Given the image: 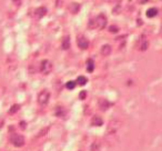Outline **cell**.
Wrapping results in <instances>:
<instances>
[{"mask_svg":"<svg viewBox=\"0 0 162 151\" xmlns=\"http://www.w3.org/2000/svg\"><path fill=\"white\" fill-rule=\"evenodd\" d=\"M93 23H94V29H103L107 26V18L103 14H98L94 19H93Z\"/></svg>","mask_w":162,"mask_h":151,"instance_id":"6da1fadb","label":"cell"},{"mask_svg":"<svg viewBox=\"0 0 162 151\" xmlns=\"http://www.w3.org/2000/svg\"><path fill=\"white\" fill-rule=\"evenodd\" d=\"M52 68H53V66L51 64V61L48 59L42 60L41 64H40V71L42 74H49L50 72L52 71Z\"/></svg>","mask_w":162,"mask_h":151,"instance_id":"7a4b0ae2","label":"cell"},{"mask_svg":"<svg viewBox=\"0 0 162 151\" xmlns=\"http://www.w3.org/2000/svg\"><path fill=\"white\" fill-rule=\"evenodd\" d=\"M49 99H50V92L48 90H42V91H40L39 94H38V102L41 106H46L49 102Z\"/></svg>","mask_w":162,"mask_h":151,"instance_id":"3957f363","label":"cell"},{"mask_svg":"<svg viewBox=\"0 0 162 151\" xmlns=\"http://www.w3.org/2000/svg\"><path fill=\"white\" fill-rule=\"evenodd\" d=\"M10 141L11 143L14 144V147H22L25 144V138L21 135H18V133H14L11 137H10Z\"/></svg>","mask_w":162,"mask_h":151,"instance_id":"277c9868","label":"cell"},{"mask_svg":"<svg viewBox=\"0 0 162 151\" xmlns=\"http://www.w3.org/2000/svg\"><path fill=\"white\" fill-rule=\"evenodd\" d=\"M77 44L81 50H85L89 48V40L83 35H79L77 37Z\"/></svg>","mask_w":162,"mask_h":151,"instance_id":"5b68a950","label":"cell"},{"mask_svg":"<svg viewBox=\"0 0 162 151\" xmlns=\"http://www.w3.org/2000/svg\"><path fill=\"white\" fill-rule=\"evenodd\" d=\"M149 47V41L148 39L144 36H140L138 41H137V48L140 51H146Z\"/></svg>","mask_w":162,"mask_h":151,"instance_id":"8992f818","label":"cell"},{"mask_svg":"<svg viewBox=\"0 0 162 151\" xmlns=\"http://www.w3.org/2000/svg\"><path fill=\"white\" fill-rule=\"evenodd\" d=\"M120 126H121V122L119 120H112L111 122L109 123V127H108V132L109 133H114L119 130Z\"/></svg>","mask_w":162,"mask_h":151,"instance_id":"52a82bcc","label":"cell"},{"mask_svg":"<svg viewBox=\"0 0 162 151\" xmlns=\"http://www.w3.org/2000/svg\"><path fill=\"white\" fill-rule=\"evenodd\" d=\"M91 124L94 126V127H100V126L103 124V119L101 117H99V115H94V117H92L91 119Z\"/></svg>","mask_w":162,"mask_h":151,"instance_id":"ba28073f","label":"cell"},{"mask_svg":"<svg viewBox=\"0 0 162 151\" xmlns=\"http://www.w3.org/2000/svg\"><path fill=\"white\" fill-rule=\"evenodd\" d=\"M68 10L70 11L71 14H76L79 12V10H80V5L77 3V2H72L69 5V7H68Z\"/></svg>","mask_w":162,"mask_h":151,"instance_id":"9c48e42d","label":"cell"},{"mask_svg":"<svg viewBox=\"0 0 162 151\" xmlns=\"http://www.w3.org/2000/svg\"><path fill=\"white\" fill-rule=\"evenodd\" d=\"M111 51H112L111 46H110V44H105V46H102V48H101V55L107 57V56H109V55L111 53Z\"/></svg>","mask_w":162,"mask_h":151,"instance_id":"30bf717a","label":"cell"},{"mask_svg":"<svg viewBox=\"0 0 162 151\" xmlns=\"http://www.w3.org/2000/svg\"><path fill=\"white\" fill-rule=\"evenodd\" d=\"M46 14H47V9L44 7H40V8H38V9H36L35 17L36 18H42Z\"/></svg>","mask_w":162,"mask_h":151,"instance_id":"8fae6325","label":"cell"},{"mask_svg":"<svg viewBox=\"0 0 162 151\" xmlns=\"http://www.w3.org/2000/svg\"><path fill=\"white\" fill-rule=\"evenodd\" d=\"M99 105H100V109H102V110H107L111 106V103L109 101H107L106 99H101L99 101Z\"/></svg>","mask_w":162,"mask_h":151,"instance_id":"7c38bea8","label":"cell"},{"mask_svg":"<svg viewBox=\"0 0 162 151\" xmlns=\"http://www.w3.org/2000/svg\"><path fill=\"white\" fill-rule=\"evenodd\" d=\"M69 48H70V38H69V36H66L62 40V49L67 50Z\"/></svg>","mask_w":162,"mask_h":151,"instance_id":"4fadbf2b","label":"cell"},{"mask_svg":"<svg viewBox=\"0 0 162 151\" xmlns=\"http://www.w3.org/2000/svg\"><path fill=\"white\" fill-rule=\"evenodd\" d=\"M93 70H94V62L92 59H88L87 60V71L92 72Z\"/></svg>","mask_w":162,"mask_h":151,"instance_id":"5bb4252c","label":"cell"},{"mask_svg":"<svg viewBox=\"0 0 162 151\" xmlns=\"http://www.w3.org/2000/svg\"><path fill=\"white\" fill-rule=\"evenodd\" d=\"M147 14L148 18H153V17H155L158 14V10L155 8H150V9L147 10V14Z\"/></svg>","mask_w":162,"mask_h":151,"instance_id":"9a60e30c","label":"cell"},{"mask_svg":"<svg viewBox=\"0 0 162 151\" xmlns=\"http://www.w3.org/2000/svg\"><path fill=\"white\" fill-rule=\"evenodd\" d=\"M87 81H88V80H87L85 77H83V76H80V77H78L76 83L79 85V86H85V83H87Z\"/></svg>","mask_w":162,"mask_h":151,"instance_id":"2e32d148","label":"cell"},{"mask_svg":"<svg viewBox=\"0 0 162 151\" xmlns=\"http://www.w3.org/2000/svg\"><path fill=\"white\" fill-rule=\"evenodd\" d=\"M100 150V142L99 141H94L91 144V151H99Z\"/></svg>","mask_w":162,"mask_h":151,"instance_id":"e0dca14e","label":"cell"},{"mask_svg":"<svg viewBox=\"0 0 162 151\" xmlns=\"http://www.w3.org/2000/svg\"><path fill=\"white\" fill-rule=\"evenodd\" d=\"M64 113H66V111L64 110L62 107H58L56 109V115H58V117H62Z\"/></svg>","mask_w":162,"mask_h":151,"instance_id":"ac0fdd59","label":"cell"},{"mask_svg":"<svg viewBox=\"0 0 162 151\" xmlns=\"http://www.w3.org/2000/svg\"><path fill=\"white\" fill-rule=\"evenodd\" d=\"M76 86H77V83H76V81H68L67 82V85H66V87L69 89V90H72V89H75L76 88Z\"/></svg>","mask_w":162,"mask_h":151,"instance_id":"d6986e66","label":"cell"},{"mask_svg":"<svg viewBox=\"0 0 162 151\" xmlns=\"http://www.w3.org/2000/svg\"><path fill=\"white\" fill-rule=\"evenodd\" d=\"M19 108H20L19 105H14V106L11 107V109L9 110V113H10V115H14V113H16V112L19 110Z\"/></svg>","mask_w":162,"mask_h":151,"instance_id":"ffe728a7","label":"cell"},{"mask_svg":"<svg viewBox=\"0 0 162 151\" xmlns=\"http://www.w3.org/2000/svg\"><path fill=\"white\" fill-rule=\"evenodd\" d=\"M109 31H110V32H113V33H116V32H118V31H119V28H118V27H116V26H111V27L109 28Z\"/></svg>","mask_w":162,"mask_h":151,"instance_id":"44dd1931","label":"cell"},{"mask_svg":"<svg viewBox=\"0 0 162 151\" xmlns=\"http://www.w3.org/2000/svg\"><path fill=\"white\" fill-rule=\"evenodd\" d=\"M85 94H87V92H85V91H81V92H80V94H79L80 99H85Z\"/></svg>","mask_w":162,"mask_h":151,"instance_id":"7402d4cb","label":"cell"},{"mask_svg":"<svg viewBox=\"0 0 162 151\" xmlns=\"http://www.w3.org/2000/svg\"><path fill=\"white\" fill-rule=\"evenodd\" d=\"M149 0H138V2L140 3V5H144V3H147Z\"/></svg>","mask_w":162,"mask_h":151,"instance_id":"603a6c76","label":"cell"},{"mask_svg":"<svg viewBox=\"0 0 162 151\" xmlns=\"http://www.w3.org/2000/svg\"><path fill=\"white\" fill-rule=\"evenodd\" d=\"M14 1V3H16V5H20V1L21 0H12Z\"/></svg>","mask_w":162,"mask_h":151,"instance_id":"cb8c5ba5","label":"cell"}]
</instances>
